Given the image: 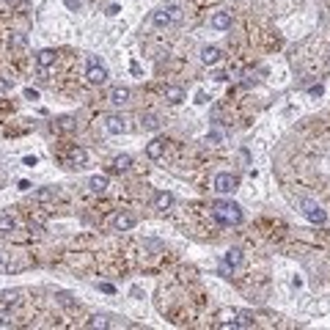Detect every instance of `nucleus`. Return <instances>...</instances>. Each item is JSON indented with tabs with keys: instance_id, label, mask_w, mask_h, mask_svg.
Instances as JSON below:
<instances>
[{
	"instance_id": "nucleus-5",
	"label": "nucleus",
	"mask_w": 330,
	"mask_h": 330,
	"mask_svg": "<svg viewBox=\"0 0 330 330\" xmlns=\"http://www.w3.org/2000/svg\"><path fill=\"white\" fill-rule=\"evenodd\" d=\"M105 130L110 132V135H124V132H130V121L121 116V113H110V116L105 118Z\"/></svg>"
},
{
	"instance_id": "nucleus-3",
	"label": "nucleus",
	"mask_w": 330,
	"mask_h": 330,
	"mask_svg": "<svg viewBox=\"0 0 330 330\" xmlns=\"http://www.w3.org/2000/svg\"><path fill=\"white\" fill-rule=\"evenodd\" d=\"M85 77H88L91 85H105L110 75H107V69H105L102 61H99L97 55H91V58H88V69H85Z\"/></svg>"
},
{
	"instance_id": "nucleus-31",
	"label": "nucleus",
	"mask_w": 330,
	"mask_h": 330,
	"mask_svg": "<svg viewBox=\"0 0 330 330\" xmlns=\"http://www.w3.org/2000/svg\"><path fill=\"white\" fill-rule=\"evenodd\" d=\"M3 264H6V261H3V253H0V270H3Z\"/></svg>"
},
{
	"instance_id": "nucleus-9",
	"label": "nucleus",
	"mask_w": 330,
	"mask_h": 330,
	"mask_svg": "<svg viewBox=\"0 0 330 330\" xmlns=\"http://www.w3.org/2000/svg\"><path fill=\"white\" fill-rule=\"evenodd\" d=\"M85 163H88V152H85L83 146H75V149L69 152V160H66V165H72V168H83Z\"/></svg>"
},
{
	"instance_id": "nucleus-19",
	"label": "nucleus",
	"mask_w": 330,
	"mask_h": 330,
	"mask_svg": "<svg viewBox=\"0 0 330 330\" xmlns=\"http://www.w3.org/2000/svg\"><path fill=\"white\" fill-rule=\"evenodd\" d=\"M17 228V220L11 218L9 212H0V234H9V231H14Z\"/></svg>"
},
{
	"instance_id": "nucleus-28",
	"label": "nucleus",
	"mask_w": 330,
	"mask_h": 330,
	"mask_svg": "<svg viewBox=\"0 0 330 330\" xmlns=\"http://www.w3.org/2000/svg\"><path fill=\"white\" fill-rule=\"evenodd\" d=\"M118 11H121V9H118V6H116V3H113V6H107V11H105V14H107V17H116V14H118Z\"/></svg>"
},
{
	"instance_id": "nucleus-27",
	"label": "nucleus",
	"mask_w": 330,
	"mask_h": 330,
	"mask_svg": "<svg viewBox=\"0 0 330 330\" xmlns=\"http://www.w3.org/2000/svg\"><path fill=\"white\" fill-rule=\"evenodd\" d=\"M28 228H31V234H33V237H42V234H44V228L39 226V223H31Z\"/></svg>"
},
{
	"instance_id": "nucleus-8",
	"label": "nucleus",
	"mask_w": 330,
	"mask_h": 330,
	"mask_svg": "<svg viewBox=\"0 0 330 330\" xmlns=\"http://www.w3.org/2000/svg\"><path fill=\"white\" fill-rule=\"evenodd\" d=\"M135 215H130V212H118V215H113V220H110V226H113V231H130V228H135Z\"/></svg>"
},
{
	"instance_id": "nucleus-21",
	"label": "nucleus",
	"mask_w": 330,
	"mask_h": 330,
	"mask_svg": "<svg viewBox=\"0 0 330 330\" xmlns=\"http://www.w3.org/2000/svg\"><path fill=\"white\" fill-rule=\"evenodd\" d=\"M242 259H245V256H242L239 248H231V251H226V264H228V267H239Z\"/></svg>"
},
{
	"instance_id": "nucleus-23",
	"label": "nucleus",
	"mask_w": 330,
	"mask_h": 330,
	"mask_svg": "<svg viewBox=\"0 0 330 330\" xmlns=\"http://www.w3.org/2000/svg\"><path fill=\"white\" fill-rule=\"evenodd\" d=\"M55 127H58L61 132H72V130H75V118L64 116V118H58V121H55Z\"/></svg>"
},
{
	"instance_id": "nucleus-10",
	"label": "nucleus",
	"mask_w": 330,
	"mask_h": 330,
	"mask_svg": "<svg viewBox=\"0 0 330 330\" xmlns=\"http://www.w3.org/2000/svg\"><path fill=\"white\" fill-rule=\"evenodd\" d=\"M107 99H110L113 105H124V102H130V88H127V85H113L110 94H107Z\"/></svg>"
},
{
	"instance_id": "nucleus-6",
	"label": "nucleus",
	"mask_w": 330,
	"mask_h": 330,
	"mask_svg": "<svg viewBox=\"0 0 330 330\" xmlns=\"http://www.w3.org/2000/svg\"><path fill=\"white\" fill-rule=\"evenodd\" d=\"M303 215H306L308 220H311V223H316V226H322L327 220V212L322 209L319 204H316V201H303Z\"/></svg>"
},
{
	"instance_id": "nucleus-17",
	"label": "nucleus",
	"mask_w": 330,
	"mask_h": 330,
	"mask_svg": "<svg viewBox=\"0 0 330 330\" xmlns=\"http://www.w3.org/2000/svg\"><path fill=\"white\" fill-rule=\"evenodd\" d=\"M107 185H110V179H107L105 173H97V176H91V179H88V187H91L94 193H105V190H107Z\"/></svg>"
},
{
	"instance_id": "nucleus-16",
	"label": "nucleus",
	"mask_w": 330,
	"mask_h": 330,
	"mask_svg": "<svg viewBox=\"0 0 330 330\" xmlns=\"http://www.w3.org/2000/svg\"><path fill=\"white\" fill-rule=\"evenodd\" d=\"M171 206H173V195L171 193H157V195H154V209H171Z\"/></svg>"
},
{
	"instance_id": "nucleus-7",
	"label": "nucleus",
	"mask_w": 330,
	"mask_h": 330,
	"mask_svg": "<svg viewBox=\"0 0 330 330\" xmlns=\"http://www.w3.org/2000/svg\"><path fill=\"white\" fill-rule=\"evenodd\" d=\"M88 327H127V322L116 319V316H107V314H94L88 319Z\"/></svg>"
},
{
	"instance_id": "nucleus-4",
	"label": "nucleus",
	"mask_w": 330,
	"mask_h": 330,
	"mask_svg": "<svg viewBox=\"0 0 330 330\" xmlns=\"http://www.w3.org/2000/svg\"><path fill=\"white\" fill-rule=\"evenodd\" d=\"M237 187H239V179L234 176V173H218V176H215V193L231 195Z\"/></svg>"
},
{
	"instance_id": "nucleus-26",
	"label": "nucleus",
	"mask_w": 330,
	"mask_h": 330,
	"mask_svg": "<svg viewBox=\"0 0 330 330\" xmlns=\"http://www.w3.org/2000/svg\"><path fill=\"white\" fill-rule=\"evenodd\" d=\"M9 91H11V80L0 77V94H9Z\"/></svg>"
},
{
	"instance_id": "nucleus-12",
	"label": "nucleus",
	"mask_w": 330,
	"mask_h": 330,
	"mask_svg": "<svg viewBox=\"0 0 330 330\" xmlns=\"http://www.w3.org/2000/svg\"><path fill=\"white\" fill-rule=\"evenodd\" d=\"M146 154H149L152 160H160V157L165 154V140H163V138L149 140V146H146Z\"/></svg>"
},
{
	"instance_id": "nucleus-30",
	"label": "nucleus",
	"mask_w": 330,
	"mask_h": 330,
	"mask_svg": "<svg viewBox=\"0 0 330 330\" xmlns=\"http://www.w3.org/2000/svg\"><path fill=\"white\" fill-rule=\"evenodd\" d=\"M195 102L204 105V102H206V94H204V91H198V94H195Z\"/></svg>"
},
{
	"instance_id": "nucleus-25",
	"label": "nucleus",
	"mask_w": 330,
	"mask_h": 330,
	"mask_svg": "<svg viewBox=\"0 0 330 330\" xmlns=\"http://www.w3.org/2000/svg\"><path fill=\"white\" fill-rule=\"evenodd\" d=\"M11 47H25V36H22V33H14V36H11Z\"/></svg>"
},
{
	"instance_id": "nucleus-11",
	"label": "nucleus",
	"mask_w": 330,
	"mask_h": 330,
	"mask_svg": "<svg viewBox=\"0 0 330 330\" xmlns=\"http://www.w3.org/2000/svg\"><path fill=\"white\" fill-rule=\"evenodd\" d=\"M209 25L215 31H228L231 28V14H228V11H218V14H212Z\"/></svg>"
},
{
	"instance_id": "nucleus-13",
	"label": "nucleus",
	"mask_w": 330,
	"mask_h": 330,
	"mask_svg": "<svg viewBox=\"0 0 330 330\" xmlns=\"http://www.w3.org/2000/svg\"><path fill=\"white\" fill-rule=\"evenodd\" d=\"M130 165H132V157H130V154H118V157H113V163H110V171H116V173H124V171H130Z\"/></svg>"
},
{
	"instance_id": "nucleus-20",
	"label": "nucleus",
	"mask_w": 330,
	"mask_h": 330,
	"mask_svg": "<svg viewBox=\"0 0 330 330\" xmlns=\"http://www.w3.org/2000/svg\"><path fill=\"white\" fill-rule=\"evenodd\" d=\"M140 127H143V130H149V132H154V130H160V118L154 116V113H146V116H140Z\"/></svg>"
},
{
	"instance_id": "nucleus-24",
	"label": "nucleus",
	"mask_w": 330,
	"mask_h": 330,
	"mask_svg": "<svg viewBox=\"0 0 330 330\" xmlns=\"http://www.w3.org/2000/svg\"><path fill=\"white\" fill-rule=\"evenodd\" d=\"M58 303H61V306H66V308H75V300H72L69 292H58Z\"/></svg>"
},
{
	"instance_id": "nucleus-18",
	"label": "nucleus",
	"mask_w": 330,
	"mask_h": 330,
	"mask_svg": "<svg viewBox=\"0 0 330 330\" xmlns=\"http://www.w3.org/2000/svg\"><path fill=\"white\" fill-rule=\"evenodd\" d=\"M36 64L42 66V69L52 66V64H55V50H39L36 52Z\"/></svg>"
},
{
	"instance_id": "nucleus-15",
	"label": "nucleus",
	"mask_w": 330,
	"mask_h": 330,
	"mask_svg": "<svg viewBox=\"0 0 330 330\" xmlns=\"http://www.w3.org/2000/svg\"><path fill=\"white\" fill-rule=\"evenodd\" d=\"M182 99H185V91L179 85H165V102L168 105H179Z\"/></svg>"
},
{
	"instance_id": "nucleus-1",
	"label": "nucleus",
	"mask_w": 330,
	"mask_h": 330,
	"mask_svg": "<svg viewBox=\"0 0 330 330\" xmlns=\"http://www.w3.org/2000/svg\"><path fill=\"white\" fill-rule=\"evenodd\" d=\"M212 215L218 223L223 226H239L242 223V206L234 204V201H218V204L212 206Z\"/></svg>"
},
{
	"instance_id": "nucleus-14",
	"label": "nucleus",
	"mask_w": 330,
	"mask_h": 330,
	"mask_svg": "<svg viewBox=\"0 0 330 330\" xmlns=\"http://www.w3.org/2000/svg\"><path fill=\"white\" fill-rule=\"evenodd\" d=\"M220 55H223V52H220V47H209V44H206L204 50H201V61H204V64H209V66L218 64Z\"/></svg>"
},
{
	"instance_id": "nucleus-22",
	"label": "nucleus",
	"mask_w": 330,
	"mask_h": 330,
	"mask_svg": "<svg viewBox=\"0 0 330 330\" xmlns=\"http://www.w3.org/2000/svg\"><path fill=\"white\" fill-rule=\"evenodd\" d=\"M55 198V190L52 187H42V190L33 193V201H39V204H44V201H52Z\"/></svg>"
},
{
	"instance_id": "nucleus-29",
	"label": "nucleus",
	"mask_w": 330,
	"mask_h": 330,
	"mask_svg": "<svg viewBox=\"0 0 330 330\" xmlns=\"http://www.w3.org/2000/svg\"><path fill=\"white\" fill-rule=\"evenodd\" d=\"M25 99H39V91H33V88H25Z\"/></svg>"
},
{
	"instance_id": "nucleus-32",
	"label": "nucleus",
	"mask_w": 330,
	"mask_h": 330,
	"mask_svg": "<svg viewBox=\"0 0 330 330\" xmlns=\"http://www.w3.org/2000/svg\"><path fill=\"white\" fill-rule=\"evenodd\" d=\"M6 3H17V0H6Z\"/></svg>"
},
{
	"instance_id": "nucleus-2",
	"label": "nucleus",
	"mask_w": 330,
	"mask_h": 330,
	"mask_svg": "<svg viewBox=\"0 0 330 330\" xmlns=\"http://www.w3.org/2000/svg\"><path fill=\"white\" fill-rule=\"evenodd\" d=\"M182 19V9L176 3H171V6H165V9H157L152 14V22H154V28H168V25H176Z\"/></svg>"
}]
</instances>
